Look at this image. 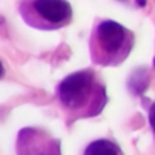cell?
I'll list each match as a JSON object with an SVG mask.
<instances>
[{
  "mask_svg": "<svg viewBox=\"0 0 155 155\" xmlns=\"http://www.w3.org/2000/svg\"><path fill=\"white\" fill-rule=\"evenodd\" d=\"M83 155H124L120 146L113 140L99 139L94 140L86 147Z\"/></svg>",
  "mask_w": 155,
  "mask_h": 155,
  "instance_id": "5",
  "label": "cell"
},
{
  "mask_svg": "<svg viewBox=\"0 0 155 155\" xmlns=\"http://www.w3.org/2000/svg\"><path fill=\"white\" fill-rule=\"evenodd\" d=\"M3 76H4V67H3L2 61H0V78H3Z\"/></svg>",
  "mask_w": 155,
  "mask_h": 155,
  "instance_id": "7",
  "label": "cell"
},
{
  "mask_svg": "<svg viewBox=\"0 0 155 155\" xmlns=\"http://www.w3.org/2000/svg\"><path fill=\"white\" fill-rule=\"evenodd\" d=\"M148 118H150V124H151V128H153V132L155 134V102L153 104V106H151V109H150Z\"/></svg>",
  "mask_w": 155,
  "mask_h": 155,
  "instance_id": "6",
  "label": "cell"
},
{
  "mask_svg": "<svg viewBox=\"0 0 155 155\" xmlns=\"http://www.w3.org/2000/svg\"><path fill=\"white\" fill-rule=\"evenodd\" d=\"M21 14L35 29L54 30L71 22L72 7L67 0H26L22 3Z\"/></svg>",
  "mask_w": 155,
  "mask_h": 155,
  "instance_id": "3",
  "label": "cell"
},
{
  "mask_svg": "<svg viewBox=\"0 0 155 155\" xmlns=\"http://www.w3.org/2000/svg\"><path fill=\"white\" fill-rule=\"evenodd\" d=\"M57 97L68 116L86 118L98 116L106 105V90L91 70L74 72L57 87Z\"/></svg>",
  "mask_w": 155,
  "mask_h": 155,
  "instance_id": "1",
  "label": "cell"
},
{
  "mask_svg": "<svg viewBox=\"0 0 155 155\" xmlns=\"http://www.w3.org/2000/svg\"><path fill=\"white\" fill-rule=\"evenodd\" d=\"M18 155H61L59 140L35 128H25L16 142Z\"/></svg>",
  "mask_w": 155,
  "mask_h": 155,
  "instance_id": "4",
  "label": "cell"
},
{
  "mask_svg": "<svg viewBox=\"0 0 155 155\" xmlns=\"http://www.w3.org/2000/svg\"><path fill=\"white\" fill-rule=\"evenodd\" d=\"M132 46V31L114 21H104L91 35V59L99 65H117L128 57Z\"/></svg>",
  "mask_w": 155,
  "mask_h": 155,
  "instance_id": "2",
  "label": "cell"
},
{
  "mask_svg": "<svg viewBox=\"0 0 155 155\" xmlns=\"http://www.w3.org/2000/svg\"><path fill=\"white\" fill-rule=\"evenodd\" d=\"M154 65H155V59H154Z\"/></svg>",
  "mask_w": 155,
  "mask_h": 155,
  "instance_id": "8",
  "label": "cell"
}]
</instances>
